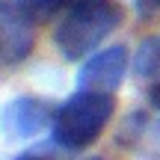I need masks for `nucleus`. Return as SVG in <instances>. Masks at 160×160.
<instances>
[{
	"mask_svg": "<svg viewBox=\"0 0 160 160\" xmlns=\"http://www.w3.org/2000/svg\"><path fill=\"white\" fill-rule=\"evenodd\" d=\"M125 21V6L119 0H71L53 27V48L59 57L77 62L101 48L107 36H113Z\"/></svg>",
	"mask_w": 160,
	"mask_h": 160,
	"instance_id": "obj_1",
	"label": "nucleus"
},
{
	"mask_svg": "<svg viewBox=\"0 0 160 160\" xmlns=\"http://www.w3.org/2000/svg\"><path fill=\"white\" fill-rule=\"evenodd\" d=\"M113 113H116L113 95L77 89L57 107L51 122V137L62 151H86L101 139Z\"/></svg>",
	"mask_w": 160,
	"mask_h": 160,
	"instance_id": "obj_2",
	"label": "nucleus"
},
{
	"mask_svg": "<svg viewBox=\"0 0 160 160\" xmlns=\"http://www.w3.org/2000/svg\"><path fill=\"white\" fill-rule=\"evenodd\" d=\"M53 113H57V107L45 98L18 95L9 104H3V110H0V133L12 142L33 139L53 122Z\"/></svg>",
	"mask_w": 160,
	"mask_h": 160,
	"instance_id": "obj_3",
	"label": "nucleus"
},
{
	"mask_svg": "<svg viewBox=\"0 0 160 160\" xmlns=\"http://www.w3.org/2000/svg\"><path fill=\"white\" fill-rule=\"evenodd\" d=\"M128 68H131V57H128L125 45H113V48H104V51H95L92 57H86L83 68L77 74V89L116 95V89L122 86Z\"/></svg>",
	"mask_w": 160,
	"mask_h": 160,
	"instance_id": "obj_4",
	"label": "nucleus"
},
{
	"mask_svg": "<svg viewBox=\"0 0 160 160\" xmlns=\"http://www.w3.org/2000/svg\"><path fill=\"white\" fill-rule=\"evenodd\" d=\"M36 48V21L15 3H0V62L18 65Z\"/></svg>",
	"mask_w": 160,
	"mask_h": 160,
	"instance_id": "obj_5",
	"label": "nucleus"
},
{
	"mask_svg": "<svg viewBox=\"0 0 160 160\" xmlns=\"http://www.w3.org/2000/svg\"><path fill=\"white\" fill-rule=\"evenodd\" d=\"M133 71H137V80H142L145 86L160 80V39H145L137 51V59H133Z\"/></svg>",
	"mask_w": 160,
	"mask_h": 160,
	"instance_id": "obj_6",
	"label": "nucleus"
},
{
	"mask_svg": "<svg viewBox=\"0 0 160 160\" xmlns=\"http://www.w3.org/2000/svg\"><path fill=\"white\" fill-rule=\"evenodd\" d=\"M15 3L21 6L36 24H39V21H51L53 15L65 12L71 6V0H15Z\"/></svg>",
	"mask_w": 160,
	"mask_h": 160,
	"instance_id": "obj_7",
	"label": "nucleus"
},
{
	"mask_svg": "<svg viewBox=\"0 0 160 160\" xmlns=\"http://www.w3.org/2000/svg\"><path fill=\"white\" fill-rule=\"evenodd\" d=\"M137 9H139L142 18H151V15L160 12V0H137Z\"/></svg>",
	"mask_w": 160,
	"mask_h": 160,
	"instance_id": "obj_8",
	"label": "nucleus"
},
{
	"mask_svg": "<svg viewBox=\"0 0 160 160\" xmlns=\"http://www.w3.org/2000/svg\"><path fill=\"white\" fill-rule=\"evenodd\" d=\"M15 160H48V157H42V154H21V157H15Z\"/></svg>",
	"mask_w": 160,
	"mask_h": 160,
	"instance_id": "obj_9",
	"label": "nucleus"
},
{
	"mask_svg": "<svg viewBox=\"0 0 160 160\" xmlns=\"http://www.w3.org/2000/svg\"><path fill=\"white\" fill-rule=\"evenodd\" d=\"M86 160H104V157H86Z\"/></svg>",
	"mask_w": 160,
	"mask_h": 160,
	"instance_id": "obj_10",
	"label": "nucleus"
}]
</instances>
